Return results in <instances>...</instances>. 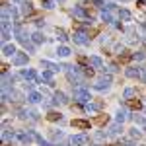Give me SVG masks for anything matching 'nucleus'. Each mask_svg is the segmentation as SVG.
<instances>
[{
	"instance_id": "obj_1",
	"label": "nucleus",
	"mask_w": 146,
	"mask_h": 146,
	"mask_svg": "<svg viewBox=\"0 0 146 146\" xmlns=\"http://www.w3.org/2000/svg\"><path fill=\"white\" fill-rule=\"evenodd\" d=\"M74 100L78 101V103H86L90 98V92L86 90V88H78V90H74Z\"/></svg>"
},
{
	"instance_id": "obj_2",
	"label": "nucleus",
	"mask_w": 146,
	"mask_h": 146,
	"mask_svg": "<svg viewBox=\"0 0 146 146\" xmlns=\"http://www.w3.org/2000/svg\"><path fill=\"white\" fill-rule=\"evenodd\" d=\"M72 39H74V43H78V45H86V43H90V39H88V33H86V31H76V33L72 35Z\"/></svg>"
},
{
	"instance_id": "obj_3",
	"label": "nucleus",
	"mask_w": 146,
	"mask_h": 146,
	"mask_svg": "<svg viewBox=\"0 0 146 146\" xmlns=\"http://www.w3.org/2000/svg\"><path fill=\"white\" fill-rule=\"evenodd\" d=\"M33 138H35L33 133H20V135H18V140H20L23 146L31 144V142H33Z\"/></svg>"
},
{
	"instance_id": "obj_4",
	"label": "nucleus",
	"mask_w": 146,
	"mask_h": 146,
	"mask_svg": "<svg viewBox=\"0 0 146 146\" xmlns=\"http://www.w3.org/2000/svg\"><path fill=\"white\" fill-rule=\"evenodd\" d=\"M111 86V76H101L98 82H96V88L98 90H107Z\"/></svg>"
},
{
	"instance_id": "obj_5",
	"label": "nucleus",
	"mask_w": 146,
	"mask_h": 146,
	"mask_svg": "<svg viewBox=\"0 0 146 146\" xmlns=\"http://www.w3.org/2000/svg\"><path fill=\"white\" fill-rule=\"evenodd\" d=\"M12 62H14L16 66H22V64H27V53H18V55H14V58H12Z\"/></svg>"
},
{
	"instance_id": "obj_6",
	"label": "nucleus",
	"mask_w": 146,
	"mask_h": 146,
	"mask_svg": "<svg viewBox=\"0 0 146 146\" xmlns=\"http://www.w3.org/2000/svg\"><path fill=\"white\" fill-rule=\"evenodd\" d=\"M70 142H72L74 146H82V144H86V142H88V136H86V135H76V136H72V138H70Z\"/></svg>"
},
{
	"instance_id": "obj_7",
	"label": "nucleus",
	"mask_w": 146,
	"mask_h": 146,
	"mask_svg": "<svg viewBox=\"0 0 146 146\" xmlns=\"http://www.w3.org/2000/svg\"><path fill=\"white\" fill-rule=\"evenodd\" d=\"M121 131H123V127H121V123H115L109 127V131H107V135H111V136H117V135H121Z\"/></svg>"
},
{
	"instance_id": "obj_8",
	"label": "nucleus",
	"mask_w": 146,
	"mask_h": 146,
	"mask_svg": "<svg viewBox=\"0 0 146 146\" xmlns=\"http://www.w3.org/2000/svg\"><path fill=\"white\" fill-rule=\"evenodd\" d=\"M125 74H127V76H129V78H138V76H140V74H142V68H127V72H125Z\"/></svg>"
},
{
	"instance_id": "obj_9",
	"label": "nucleus",
	"mask_w": 146,
	"mask_h": 146,
	"mask_svg": "<svg viewBox=\"0 0 146 146\" xmlns=\"http://www.w3.org/2000/svg\"><path fill=\"white\" fill-rule=\"evenodd\" d=\"M72 127H76V129H90V121H84V119H74V121H72Z\"/></svg>"
},
{
	"instance_id": "obj_10",
	"label": "nucleus",
	"mask_w": 146,
	"mask_h": 146,
	"mask_svg": "<svg viewBox=\"0 0 146 146\" xmlns=\"http://www.w3.org/2000/svg\"><path fill=\"white\" fill-rule=\"evenodd\" d=\"M2 55H4V56H14V55H16V47H14V45H4Z\"/></svg>"
},
{
	"instance_id": "obj_11",
	"label": "nucleus",
	"mask_w": 146,
	"mask_h": 146,
	"mask_svg": "<svg viewBox=\"0 0 146 146\" xmlns=\"http://www.w3.org/2000/svg\"><path fill=\"white\" fill-rule=\"evenodd\" d=\"M22 78L33 80V78H35V70H33V68H25V70H22Z\"/></svg>"
},
{
	"instance_id": "obj_12",
	"label": "nucleus",
	"mask_w": 146,
	"mask_h": 146,
	"mask_svg": "<svg viewBox=\"0 0 146 146\" xmlns=\"http://www.w3.org/2000/svg\"><path fill=\"white\" fill-rule=\"evenodd\" d=\"M88 62H90L94 68H101V66H103V62H101L100 56H90V58H88Z\"/></svg>"
},
{
	"instance_id": "obj_13",
	"label": "nucleus",
	"mask_w": 146,
	"mask_h": 146,
	"mask_svg": "<svg viewBox=\"0 0 146 146\" xmlns=\"http://www.w3.org/2000/svg\"><path fill=\"white\" fill-rule=\"evenodd\" d=\"M27 101H29V103H39V101H41V94H37V92H31V94L27 96Z\"/></svg>"
},
{
	"instance_id": "obj_14",
	"label": "nucleus",
	"mask_w": 146,
	"mask_h": 146,
	"mask_svg": "<svg viewBox=\"0 0 146 146\" xmlns=\"http://www.w3.org/2000/svg\"><path fill=\"white\" fill-rule=\"evenodd\" d=\"M41 66L49 68L51 72H56V70H60V66H56V64H53V62H49V60H41Z\"/></svg>"
},
{
	"instance_id": "obj_15",
	"label": "nucleus",
	"mask_w": 146,
	"mask_h": 146,
	"mask_svg": "<svg viewBox=\"0 0 146 146\" xmlns=\"http://www.w3.org/2000/svg\"><path fill=\"white\" fill-rule=\"evenodd\" d=\"M66 96H64V94H62V92H56L55 94V103H66Z\"/></svg>"
},
{
	"instance_id": "obj_16",
	"label": "nucleus",
	"mask_w": 146,
	"mask_h": 146,
	"mask_svg": "<svg viewBox=\"0 0 146 146\" xmlns=\"http://www.w3.org/2000/svg\"><path fill=\"white\" fill-rule=\"evenodd\" d=\"M125 119H127V109H119L117 117H115V121H117V123H123Z\"/></svg>"
},
{
	"instance_id": "obj_17",
	"label": "nucleus",
	"mask_w": 146,
	"mask_h": 146,
	"mask_svg": "<svg viewBox=\"0 0 146 146\" xmlns=\"http://www.w3.org/2000/svg\"><path fill=\"white\" fill-rule=\"evenodd\" d=\"M135 96H136V92L133 90V88H127V90L123 92V98H125V100H133Z\"/></svg>"
},
{
	"instance_id": "obj_18",
	"label": "nucleus",
	"mask_w": 146,
	"mask_h": 146,
	"mask_svg": "<svg viewBox=\"0 0 146 146\" xmlns=\"http://www.w3.org/2000/svg\"><path fill=\"white\" fill-rule=\"evenodd\" d=\"M72 14H74L76 18H84V16H86V10H84L82 6H76V8L72 10Z\"/></svg>"
},
{
	"instance_id": "obj_19",
	"label": "nucleus",
	"mask_w": 146,
	"mask_h": 146,
	"mask_svg": "<svg viewBox=\"0 0 146 146\" xmlns=\"http://www.w3.org/2000/svg\"><path fill=\"white\" fill-rule=\"evenodd\" d=\"M22 12L25 14V16L33 14V8H31V4H29V2H25V4H22Z\"/></svg>"
},
{
	"instance_id": "obj_20",
	"label": "nucleus",
	"mask_w": 146,
	"mask_h": 146,
	"mask_svg": "<svg viewBox=\"0 0 146 146\" xmlns=\"http://www.w3.org/2000/svg\"><path fill=\"white\" fill-rule=\"evenodd\" d=\"M119 18H121L123 22H129V20H131V12L129 10H119Z\"/></svg>"
},
{
	"instance_id": "obj_21",
	"label": "nucleus",
	"mask_w": 146,
	"mask_h": 146,
	"mask_svg": "<svg viewBox=\"0 0 146 146\" xmlns=\"http://www.w3.org/2000/svg\"><path fill=\"white\" fill-rule=\"evenodd\" d=\"M56 55H58V56H68V55H70V49H68V47H64V45H62V47H58Z\"/></svg>"
},
{
	"instance_id": "obj_22",
	"label": "nucleus",
	"mask_w": 146,
	"mask_h": 146,
	"mask_svg": "<svg viewBox=\"0 0 146 146\" xmlns=\"http://www.w3.org/2000/svg\"><path fill=\"white\" fill-rule=\"evenodd\" d=\"M35 140L39 142V146H53L51 142H49V140H45V138H43L41 135H35Z\"/></svg>"
},
{
	"instance_id": "obj_23",
	"label": "nucleus",
	"mask_w": 146,
	"mask_h": 146,
	"mask_svg": "<svg viewBox=\"0 0 146 146\" xmlns=\"http://www.w3.org/2000/svg\"><path fill=\"white\" fill-rule=\"evenodd\" d=\"M101 20H103V22H107V23L113 22V16L109 14V10H103V12H101Z\"/></svg>"
},
{
	"instance_id": "obj_24",
	"label": "nucleus",
	"mask_w": 146,
	"mask_h": 146,
	"mask_svg": "<svg viewBox=\"0 0 146 146\" xmlns=\"http://www.w3.org/2000/svg\"><path fill=\"white\" fill-rule=\"evenodd\" d=\"M39 78H41V80H45V82H49V84H51V78H53V72H51V70H45V72H43V74H41Z\"/></svg>"
},
{
	"instance_id": "obj_25",
	"label": "nucleus",
	"mask_w": 146,
	"mask_h": 146,
	"mask_svg": "<svg viewBox=\"0 0 146 146\" xmlns=\"http://www.w3.org/2000/svg\"><path fill=\"white\" fill-rule=\"evenodd\" d=\"M62 131H51V138H53V140H60V138H62Z\"/></svg>"
},
{
	"instance_id": "obj_26",
	"label": "nucleus",
	"mask_w": 146,
	"mask_h": 146,
	"mask_svg": "<svg viewBox=\"0 0 146 146\" xmlns=\"http://www.w3.org/2000/svg\"><path fill=\"white\" fill-rule=\"evenodd\" d=\"M47 119H49V121H58V119H60V113H56V111H51L49 115H47Z\"/></svg>"
},
{
	"instance_id": "obj_27",
	"label": "nucleus",
	"mask_w": 146,
	"mask_h": 146,
	"mask_svg": "<svg viewBox=\"0 0 146 146\" xmlns=\"http://www.w3.org/2000/svg\"><path fill=\"white\" fill-rule=\"evenodd\" d=\"M43 41H45L43 33H39V31H37V33H33V43H43Z\"/></svg>"
},
{
	"instance_id": "obj_28",
	"label": "nucleus",
	"mask_w": 146,
	"mask_h": 146,
	"mask_svg": "<svg viewBox=\"0 0 146 146\" xmlns=\"http://www.w3.org/2000/svg\"><path fill=\"white\" fill-rule=\"evenodd\" d=\"M2 138H4V140H12V138H14V135H12V133H8V131H2Z\"/></svg>"
},
{
	"instance_id": "obj_29",
	"label": "nucleus",
	"mask_w": 146,
	"mask_h": 146,
	"mask_svg": "<svg viewBox=\"0 0 146 146\" xmlns=\"http://www.w3.org/2000/svg\"><path fill=\"white\" fill-rule=\"evenodd\" d=\"M144 53H142V51H138V53H135V55H133V58H135V60H142V58H144Z\"/></svg>"
},
{
	"instance_id": "obj_30",
	"label": "nucleus",
	"mask_w": 146,
	"mask_h": 146,
	"mask_svg": "<svg viewBox=\"0 0 146 146\" xmlns=\"http://www.w3.org/2000/svg\"><path fill=\"white\" fill-rule=\"evenodd\" d=\"M43 8H45V10H51V8H53V2H51V0H43Z\"/></svg>"
},
{
	"instance_id": "obj_31",
	"label": "nucleus",
	"mask_w": 146,
	"mask_h": 146,
	"mask_svg": "<svg viewBox=\"0 0 146 146\" xmlns=\"http://www.w3.org/2000/svg\"><path fill=\"white\" fill-rule=\"evenodd\" d=\"M56 35H58V39H60V41H66V33H64L62 29H58V31H56Z\"/></svg>"
},
{
	"instance_id": "obj_32",
	"label": "nucleus",
	"mask_w": 146,
	"mask_h": 146,
	"mask_svg": "<svg viewBox=\"0 0 146 146\" xmlns=\"http://www.w3.org/2000/svg\"><path fill=\"white\" fill-rule=\"evenodd\" d=\"M131 136H133V138H138V136H140V131H138V129H131Z\"/></svg>"
},
{
	"instance_id": "obj_33",
	"label": "nucleus",
	"mask_w": 146,
	"mask_h": 146,
	"mask_svg": "<svg viewBox=\"0 0 146 146\" xmlns=\"http://www.w3.org/2000/svg\"><path fill=\"white\" fill-rule=\"evenodd\" d=\"M2 39H4V41H8V39H10V31H8V27L2 31Z\"/></svg>"
},
{
	"instance_id": "obj_34",
	"label": "nucleus",
	"mask_w": 146,
	"mask_h": 146,
	"mask_svg": "<svg viewBox=\"0 0 146 146\" xmlns=\"http://www.w3.org/2000/svg\"><path fill=\"white\" fill-rule=\"evenodd\" d=\"M94 4H96V6H103L105 2H103V0H94Z\"/></svg>"
},
{
	"instance_id": "obj_35",
	"label": "nucleus",
	"mask_w": 146,
	"mask_h": 146,
	"mask_svg": "<svg viewBox=\"0 0 146 146\" xmlns=\"http://www.w3.org/2000/svg\"><path fill=\"white\" fill-rule=\"evenodd\" d=\"M35 22H37V25H39V27H41V25H45V20H41V18H39V20H35Z\"/></svg>"
},
{
	"instance_id": "obj_36",
	"label": "nucleus",
	"mask_w": 146,
	"mask_h": 146,
	"mask_svg": "<svg viewBox=\"0 0 146 146\" xmlns=\"http://www.w3.org/2000/svg\"><path fill=\"white\" fill-rule=\"evenodd\" d=\"M142 80L146 82V68H142Z\"/></svg>"
},
{
	"instance_id": "obj_37",
	"label": "nucleus",
	"mask_w": 146,
	"mask_h": 146,
	"mask_svg": "<svg viewBox=\"0 0 146 146\" xmlns=\"http://www.w3.org/2000/svg\"><path fill=\"white\" fill-rule=\"evenodd\" d=\"M12 2H18V4H25V0H12Z\"/></svg>"
},
{
	"instance_id": "obj_38",
	"label": "nucleus",
	"mask_w": 146,
	"mask_h": 146,
	"mask_svg": "<svg viewBox=\"0 0 146 146\" xmlns=\"http://www.w3.org/2000/svg\"><path fill=\"white\" fill-rule=\"evenodd\" d=\"M144 131H146V123H144Z\"/></svg>"
},
{
	"instance_id": "obj_39",
	"label": "nucleus",
	"mask_w": 146,
	"mask_h": 146,
	"mask_svg": "<svg viewBox=\"0 0 146 146\" xmlns=\"http://www.w3.org/2000/svg\"><path fill=\"white\" fill-rule=\"evenodd\" d=\"M58 2H64V0H58Z\"/></svg>"
}]
</instances>
